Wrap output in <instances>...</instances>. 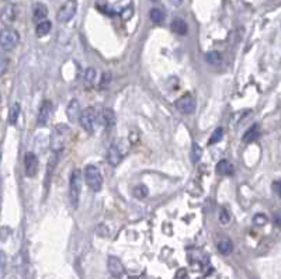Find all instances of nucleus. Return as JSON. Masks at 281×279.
Returning a JSON list of instances; mask_svg holds the SVG:
<instances>
[{"label":"nucleus","instance_id":"obj_31","mask_svg":"<svg viewBox=\"0 0 281 279\" xmlns=\"http://www.w3.org/2000/svg\"><path fill=\"white\" fill-rule=\"evenodd\" d=\"M253 223H255L256 226H264L266 223H267V216L266 215H256L255 218H253Z\"/></svg>","mask_w":281,"mask_h":279},{"label":"nucleus","instance_id":"obj_22","mask_svg":"<svg viewBox=\"0 0 281 279\" xmlns=\"http://www.w3.org/2000/svg\"><path fill=\"white\" fill-rule=\"evenodd\" d=\"M205 61L208 62L210 65H220L222 62V56L218 51H210L205 55Z\"/></svg>","mask_w":281,"mask_h":279},{"label":"nucleus","instance_id":"obj_16","mask_svg":"<svg viewBox=\"0 0 281 279\" xmlns=\"http://www.w3.org/2000/svg\"><path fill=\"white\" fill-rule=\"evenodd\" d=\"M172 31H173L175 34L186 35L187 34V31H188V26H187V23H186L185 20L176 18V20H173V23H172Z\"/></svg>","mask_w":281,"mask_h":279},{"label":"nucleus","instance_id":"obj_1","mask_svg":"<svg viewBox=\"0 0 281 279\" xmlns=\"http://www.w3.org/2000/svg\"><path fill=\"white\" fill-rule=\"evenodd\" d=\"M128 140L125 139H117L111 143V146L107 150V161L113 167L118 166L124 160V157L128 153Z\"/></svg>","mask_w":281,"mask_h":279},{"label":"nucleus","instance_id":"obj_23","mask_svg":"<svg viewBox=\"0 0 281 279\" xmlns=\"http://www.w3.org/2000/svg\"><path fill=\"white\" fill-rule=\"evenodd\" d=\"M149 17L155 24H162L163 20H165V13L160 9H152L149 13Z\"/></svg>","mask_w":281,"mask_h":279},{"label":"nucleus","instance_id":"obj_7","mask_svg":"<svg viewBox=\"0 0 281 279\" xmlns=\"http://www.w3.org/2000/svg\"><path fill=\"white\" fill-rule=\"evenodd\" d=\"M76 10H78L76 0H68V1H65L61 6V9L58 10V14H56L58 21H59V23H69L70 20L75 17Z\"/></svg>","mask_w":281,"mask_h":279},{"label":"nucleus","instance_id":"obj_30","mask_svg":"<svg viewBox=\"0 0 281 279\" xmlns=\"http://www.w3.org/2000/svg\"><path fill=\"white\" fill-rule=\"evenodd\" d=\"M97 9L100 10L101 13H104V14H107V16H114L115 13H114V10L111 9L107 3H104L103 1V4L101 3H97Z\"/></svg>","mask_w":281,"mask_h":279},{"label":"nucleus","instance_id":"obj_3","mask_svg":"<svg viewBox=\"0 0 281 279\" xmlns=\"http://www.w3.org/2000/svg\"><path fill=\"white\" fill-rule=\"evenodd\" d=\"M69 128L63 123H59L53 128L52 135H51V148H52L53 153H58L61 152L66 140H68V136H69Z\"/></svg>","mask_w":281,"mask_h":279},{"label":"nucleus","instance_id":"obj_11","mask_svg":"<svg viewBox=\"0 0 281 279\" xmlns=\"http://www.w3.org/2000/svg\"><path fill=\"white\" fill-rule=\"evenodd\" d=\"M24 170H26V175L33 178L38 171V157L35 156L33 152H28L24 156Z\"/></svg>","mask_w":281,"mask_h":279},{"label":"nucleus","instance_id":"obj_33","mask_svg":"<svg viewBox=\"0 0 281 279\" xmlns=\"http://www.w3.org/2000/svg\"><path fill=\"white\" fill-rule=\"evenodd\" d=\"M220 222L222 225H227L229 222V213L227 212V209H222L220 212Z\"/></svg>","mask_w":281,"mask_h":279},{"label":"nucleus","instance_id":"obj_24","mask_svg":"<svg viewBox=\"0 0 281 279\" xmlns=\"http://www.w3.org/2000/svg\"><path fill=\"white\" fill-rule=\"evenodd\" d=\"M148 188L145 187V185H137V187H134V190H132V195L135 197V198H138V199H145L146 197H148Z\"/></svg>","mask_w":281,"mask_h":279},{"label":"nucleus","instance_id":"obj_35","mask_svg":"<svg viewBox=\"0 0 281 279\" xmlns=\"http://www.w3.org/2000/svg\"><path fill=\"white\" fill-rule=\"evenodd\" d=\"M132 11H134V10H132V7H128V11H125V10H124L123 13H121V16H123L124 20H130V18H131V16H132Z\"/></svg>","mask_w":281,"mask_h":279},{"label":"nucleus","instance_id":"obj_9","mask_svg":"<svg viewBox=\"0 0 281 279\" xmlns=\"http://www.w3.org/2000/svg\"><path fill=\"white\" fill-rule=\"evenodd\" d=\"M51 114H52V103L49 100H45L43 101V104L40 105L38 108V114H37V125L38 126H44L47 122L49 121L51 118Z\"/></svg>","mask_w":281,"mask_h":279},{"label":"nucleus","instance_id":"obj_15","mask_svg":"<svg viewBox=\"0 0 281 279\" xmlns=\"http://www.w3.org/2000/svg\"><path fill=\"white\" fill-rule=\"evenodd\" d=\"M100 118H101V123L105 125L107 128H111L113 125H115V114L110 108H104L100 113Z\"/></svg>","mask_w":281,"mask_h":279},{"label":"nucleus","instance_id":"obj_27","mask_svg":"<svg viewBox=\"0 0 281 279\" xmlns=\"http://www.w3.org/2000/svg\"><path fill=\"white\" fill-rule=\"evenodd\" d=\"M9 63L10 59L4 55V53H0V76H3L7 69H9Z\"/></svg>","mask_w":281,"mask_h":279},{"label":"nucleus","instance_id":"obj_29","mask_svg":"<svg viewBox=\"0 0 281 279\" xmlns=\"http://www.w3.org/2000/svg\"><path fill=\"white\" fill-rule=\"evenodd\" d=\"M94 79H96V70L93 69V68H88L86 72H85V83L88 86H90V84H93Z\"/></svg>","mask_w":281,"mask_h":279},{"label":"nucleus","instance_id":"obj_10","mask_svg":"<svg viewBox=\"0 0 281 279\" xmlns=\"http://www.w3.org/2000/svg\"><path fill=\"white\" fill-rule=\"evenodd\" d=\"M17 18V7L14 4H6L0 11V21L6 27H10Z\"/></svg>","mask_w":281,"mask_h":279},{"label":"nucleus","instance_id":"obj_5","mask_svg":"<svg viewBox=\"0 0 281 279\" xmlns=\"http://www.w3.org/2000/svg\"><path fill=\"white\" fill-rule=\"evenodd\" d=\"M85 180L88 187L93 192H98L103 187V175L100 173V170L94 164H89L85 168Z\"/></svg>","mask_w":281,"mask_h":279},{"label":"nucleus","instance_id":"obj_36","mask_svg":"<svg viewBox=\"0 0 281 279\" xmlns=\"http://www.w3.org/2000/svg\"><path fill=\"white\" fill-rule=\"evenodd\" d=\"M4 264H6V255L3 251H0V267H4Z\"/></svg>","mask_w":281,"mask_h":279},{"label":"nucleus","instance_id":"obj_34","mask_svg":"<svg viewBox=\"0 0 281 279\" xmlns=\"http://www.w3.org/2000/svg\"><path fill=\"white\" fill-rule=\"evenodd\" d=\"M273 191L276 192L279 197H281V183L280 181H274L273 183Z\"/></svg>","mask_w":281,"mask_h":279},{"label":"nucleus","instance_id":"obj_20","mask_svg":"<svg viewBox=\"0 0 281 279\" xmlns=\"http://www.w3.org/2000/svg\"><path fill=\"white\" fill-rule=\"evenodd\" d=\"M217 171L221 175H231L234 174V166L229 163L228 160H221L220 163L217 164Z\"/></svg>","mask_w":281,"mask_h":279},{"label":"nucleus","instance_id":"obj_6","mask_svg":"<svg viewBox=\"0 0 281 279\" xmlns=\"http://www.w3.org/2000/svg\"><path fill=\"white\" fill-rule=\"evenodd\" d=\"M97 120H98V115H97L96 110H94L93 107H88V108H85V110L80 113V125H82V128L88 132V133H93V132H94Z\"/></svg>","mask_w":281,"mask_h":279},{"label":"nucleus","instance_id":"obj_28","mask_svg":"<svg viewBox=\"0 0 281 279\" xmlns=\"http://www.w3.org/2000/svg\"><path fill=\"white\" fill-rule=\"evenodd\" d=\"M224 138V129L222 128H217L215 132L211 135L210 140H208V145H214V143H218L221 139Z\"/></svg>","mask_w":281,"mask_h":279},{"label":"nucleus","instance_id":"obj_32","mask_svg":"<svg viewBox=\"0 0 281 279\" xmlns=\"http://www.w3.org/2000/svg\"><path fill=\"white\" fill-rule=\"evenodd\" d=\"M110 80H111V75L107 72L103 75V78H101V81H100V87L101 88H105L108 86V83H110Z\"/></svg>","mask_w":281,"mask_h":279},{"label":"nucleus","instance_id":"obj_2","mask_svg":"<svg viewBox=\"0 0 281 279\" xmlns=\"http://www.w3.org/2000/svg\"><path fill=\"white\" fill-rule=\"evenodd\" d=\"M82 188V174L80 170H73L69 180V202L73 209H78L80 199V190Z\"/></svg>","mask_w":281,"mask_h":279},{"label":"nucleus","instance_id":"obj_4","mask_svg":"<svg viewBox=\"0 0 281 279\" xmlns=\"http://www.w3.org/2000/svg\"><path fill=\"white\" fill-rule=\"evenodd\" d=\"M20 42V34L14 28L6 27L0 31V48L3 51H13Z\"/></svg>","mask_w":281,"mask_h":279},{"label":"nucleus","instance_id":"obj_17","mask_svg":"<svg viewBox=\"0 0 281 279\" xmlns=\"http://www.w3.org/2000/svg\"><path fill=\"white\" fill-rule=\"evenodd\" d=\"M33 16L37 21H43L48 16V7L44 3H37L34 6V10H33Z\"/></svg>","mask_w":281,"mask_h":279},{"label":"nucleus","instance_id":"obj_19","mask_svg":"<svg viewBox=\"0 0 281 279\" xmlns=\"http://www.w3.org/2000/svg\"><path fill=\"white\" fill-rule=\"evenodd\" d=\"M51 28H52L51 21H48V20H43V21H40V23L37 24L35 34L38 35V37H45V35H48L49 33H51Z\"/></svg>","mask_w":281,"mask_h":279},{"label":"nucleus","instance_id":"obj_8","mask_svg":"<svg viewBox=\"0 0 281 279\" xmlns=\"http://www.w3.org/2000/svg\"><path fill=\"white\" fill-rule=\"evenodd\" d=\"M195 98L191 94H185L183 97L177 98L175 101V107L177 111L185 115H190L195 111Z\"/></svg>","mask_w":281,"mask_h":279},{"label":"nucleus","instance_id":"obj_14","mask_svg":"<svg viewBox=\"0 0 281 279\" xmlns=\"http://www.w3.org/2000/svg\"><path fill=\"white\" fill-rule=\"evenodd\" d=\"M108 270L114 277H121L124 274V265L117 257H108Z\"/></svg>","mask_w":281,"mask_h":279},{"label":"nucleus","instance_id":"obj_21","mask_svg":"<svg viewBox=\"0 0 281 279\" xmlns=\"http://www.w3.org/2000/svg\"><path fill=\"white\" fill-rule=\"evenodd\" d=\"M18 117H20V104L16 103L10 107L9 110V123L10 125H16L17 123Z\"/></svg>","mask_w":281,"mask_h":279},{"label":"nucleus","instance_id":"obj_26","mask_svg":"<svg viewBox=\"0 0 281 279\" xmlns=\"http://www.w3.org/2000/svg\"><path fill=\"white\" fill-rule=\"evenodd\" d=\"M202 156V149L198 146L197 142H194L193 146H191V161L193 163H197Z\"/></svg>","mask_w":281,"mask_h":279},{"label":"nucleus","instance_id":"obj_12","mask_svg":"<svg viewBox=\"0 0 281 279\" xmlns=\"http://www.w3.org/2000/svg\"><path fill=\"white\" fill-rule=\"evenodd\" d=\"M80 104L78 100H72L68 105V110H66V115L69 118L70 122H78L80 117Z\"/></svg>","mask_w":281,"mask_h":279},{"label":"nucleus","instance_id":"obj_25","mask_svg":"<svg viewBox=\"0 0 281 279\" xmlns=\"http://www.w3.org/2000/svg\"><path fill=\"white\" fill-rule=\"evenodd\" d=\"M234 250V245L231 243V240H221L218 243V251L224 255H228V254L232 253Z\"/></svg>","mask_w":281,"mask_h":279},{"label":"nucleus","instance_id":"obj_18","mask_svg":"<svg viewBox=\"0 0 281 279\" xmlns=\"http://www.w3.org/2000/svg\"><path fill=\"white\" fill-rule=\"evenodd\" d=\"M259 136H260V126L257 125V123H255V125H252L249 129H247V132H246L245 135H243V140L245 142H255V140L259 139Z\"/></svg>","mask_w":281,"mask_h":279},{"label":"nucleus","instance_id":"obj_13","mask_svg":"<svg viewBox=\"0 0 281 279\" xmlns=\"http://www.w3.org/2000/svg\"><path fill=\"white\" fill-rule=\"evenodd\" d=\"M58 161V157H56V153H53L48 164H47V175H45V181H44V187H45V192H48L49 190V184H51V180H52V174L53 170H55V164Z\"/></svg>","mask_w":281,"mask_h":279},{"label":"nucleus","instance_id":"obj_37","mask_svg":"<svg viewBox=\"0 0 281 279\" xmlns=\"http://www.w3.org/2000/svg\"><path fill=\"white\" fill-rule=\"evenodd\" d=\"M276 225H277V226H280V216H279V215L276 216Z\"/></svg>","mask_w":281,"mask_h":279}]
</instances>
